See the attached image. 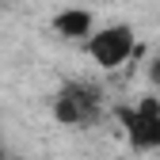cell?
Returning <instances> with one entry per match:
<instances>
[{
    "label": "cell",
    "instance_id": "obj_1",
    "mask_svg": "<svg viewBox=\"0 0 160 160\" xmlns=\"http://www.w3.org/2000/svg\"><path fill=\"white\" fill-rule=\"evenodd\" d=\"M107 114V92L88 76H69L50 95V118L65 130H95Z\"/></svg>",
    "mask_w": 160,
    "mask_h": 160
},
{
    "label": "cell",
    "instance_id": "obj_2",
    "mask_svg": "<svg viewBox=\"0 0 160 160\" xmlns=\"http://www.w3.org/2000/svg\"><path fill=\"white\" fill-rule=\"evenodd\" d=\"M114 122L133 152H160V95H141L133 103L114 107Z\"/></svg>",
    "mask_w": 160,
    "mask_h": 160
},
{
    "label": "cell",
    "instance_id": "obj_3",
    "mask_svg": "<svg viewBox=\"0 0 160 160\" xmlns=\"http://www.w3.org/2000/svg\"><path fill=\"white\" fill-rule=\"evenodd\" d=\"M84 53H88V61L99 72H118V69H126L133 57L141 53V46H137V31L130 23L95 27L88 34V42H84Z\"/></svg>",
    "mask_w": 160,
    "mask_h": 160
},
{
    "label": "cell",
    "instance_id": "obj_4",
    "mask_svg": "<svg viewBox=\"0 0 160 160\" xmlns=\"http://www.w3.org/2000/svg\"><path fill=\"white\" fill-rule=\"evenodd\" d=\"M50 27H53L57 38H65V42H80V46H84L88 34H92L99 23H95V12H92V8H61V12L50 19Z\"/></svg>",
    "mask_w": 160,
    "mask_h": 160
},
{
    "label": "cell",
    "instance_id": "obj_5",
    "mask_svg": "<svg viewBox=\"0 0 160 160\" xmlns=\"http://www.w3.org/2000/svg\"><path fill=\"white\" fill-rule=\"evenodd\" d=\"M145 76H149V84H152V88H160V53H156L152 61H149V69H145Z\"/></svg>",
    "mask_w": 160,
    "mask_h": 160
}]
</instances>
